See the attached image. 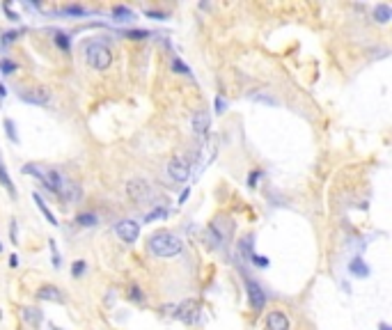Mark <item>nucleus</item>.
<instances>
[{
  "mask_svg": "<svg viewBox=\"0 0 392 330\" xmlns=\"http://www.w3.org/2000/svg\"><path fill=\"white\" fill-rule=\"evenodd\" d=\"M227 106H229V103L225 101L223 96H215V112H225V110H227Z\"/></svg>",
  "mask_w": 392,
  "mask_h": 330,
  "instance_id": "31",
  "label": "nucleus"
},
{
  "mask_svg": "<svg viewBox=\"0 0 392 330\" xmlns=\"http://www.w3.org/2000/svg\"><path fill=\"white\" fill-rule=\"evenodd\" d=\"M186 198H188V190H184V193H181V198H179V204H184V202H186Z\"/></svg>",
  "mask_w": 392,
  "mask_h": 330,
  "instance_id": "35",
  "label": "nucleus"
},
{
  "mask_svg": "<svg viewBox=\"0 0 392 330\" xmlns=\"http://www.w3.org/2000/svg\"><path fill=\"white\" fill-rule=\"evenodd\" d=\"M168 174L172 177L174 181L184 184V181H188V177H190V163L186 159H181V156H174V159L168 163Z\"/></svg>",
  "mask_w": 392,
  "mask_h": 330,
  "instance_id": "5",
  "label": "nucleus"
},
{
  "mask_svg": "<svg viewBox=\"0 0 392 330\" xmlns=\"http://www.w3.org/2000/svg\"><path fill=\"white\" fill-rule=\"evenodd\" d=\"M374 18L379 23H388L390 18H392V7H390V5H385V3L376 5V7H374Z\"/></svg>",
  "mask_w": 392,
  "mask_h": 330,
  "instance_id": "14",
  "label": "nucleus"
},
{
  "mask_svg": "<svg viewBox=\"0 0 392 330\" xmlns=\"http://www.w3.org/2000/svg\"><path fill=\"white\" fill-rule=\"evenodd\" d=\"M62 14H76V16H83V14H87V9L81 7V5H71V7L62 9Z\"/></svg>",
  "mask_w": 392,
  "mask_h": 330,
  "instance_id": "25",
  "label": "nucleus"
},
{
  "mask_svg": "<svg viewBox=\"0 0 392 330\" xmlns=\"http://www.w3.org/2000/svg\"><path fill=\"white\" fill-rule=\"evenodd\" d=\"M32 198H35V202H37V206H39V211H42V213L46 216V220H48V223H51V225H57L55 216L51 213V209H48V206H46V202L42 200V195H37V193H35V195H32Z\"/></svg>",
  "mask_w": 392,
  "mask_h": 330,
  "instance_id": "18",
  "label": "nucleus"
},
{
  "mask_svg": "<svg viewBox=\"0 0 392 330\" xmlns=\"http://www.w3.org/2000/svg\"><path fill=\"white\" fill-rule=\"evenodd\" d=\"M126 193H129V198L135 202V204L145 206V204H156L154 198V188H151V184H147L145 179H131L129 184H126Z\"/></svg>",
  "mask_w": 392,
  "mask_h": 330,
  "instance_id": "3",
  "label": "nucleus"
},
{
  "mask_svg": "<svg viewBox=\"0 0 392 330\" xmlns=\"http://www.w3.org/2000/svg\"><path fill=\"white\" fill-rule=\"evenodd\" d=\"M0 250H3V245H0Z\"/></svg>",
  "mask_w": 392,
  "mask_h": 330,
  "instance_id": "38",
  "label": "nucleus"
},
{
  "mask_svg": "<svg viewBox=\"0 0 392 330\" xmlns=\"http://www.w3.org/2000/svg\"><path fill=\"white\" fill-rule=\"evenodd\" d=\"M131 298L138 300V303L143 300V294H140V289H138V287H131Z\"/></svg>",
  "mask_w": 392,
  "mask_h": 330,
  "instance_id": "33",
  "label": "nucleus"
},
{
  "mask_svg": "<svg viewBox=\"0 0 392 330\" xmlns=\"http://www.w3.org/2000/svg\"><path fill=\"white\" fill-rule=\"evenodd\" d=\"M248 259H250V262H254L257 266H268V259H266V257H262V255H254V253H252Z\"/></svg>",
  "mask_w": 392,
  "mask_h": 330,
  "instance_id": "30",
  "label": "nucleus"
},
{
  "mask_svg": "<svg viewBox=\"0 0 392 330\" xmlns=\"http://www.w3.org/2000/svg\"><path fill=\"white\" fill-rule=\"evenodd\" d=\"M37 298L51 300V303H65V294H62L55 284H42V287L37 289Z\"/></svg>",
  "mask_w": 392,
  "mask_h": 330,
  "instance_id": "12",
  "label": "nucleus"
},
{
  "mask_svg": "<svg viewBox=\"0 0 392 330\" xmlns=\"http://www.w3.org/2000/svg\"><path fill=\"white\" fill-rule=\"evenodd\" d=\"M55 44L62 48V51H69V46H71L69 34H67V32H55Z\"/></svg>",
  "mask_w": 392,
  "mask_h": 330,
  "instance_id": "21",
  "label": "nucleus"
},
{
  "mask_svg": "<svg viewBox=\"0 0 392 330\" xmlns=\"http://www.w3.org/2000/svg\"><path fill=\"white\" fill-rule=\"evenodd\" d=\"M147 16L149 18H156V21H165V18H168V14H163V12H154V9H147Z\"/></svg>",
  "mask_w": 392,
  "mask_h": 330,
  "instance_id": "29",
  "label": "nucleus"
},
{
  "mask_svg": "<svg viewBox=\"0 0 392 330\" xmlns=\"http://www.w3.org/2000/svg\"><path fill=\"white\" fill-rule=\"evenodd\" d=\"M5 94H7V92H5V87L0 85V96H5Z\"/></svg>",
  "mask_w": 392,
  "mask_h": 330,
  "instance_id": "37",
  "label": "nucleus"
},
{
  "mask_svg": "<svg viewBox=\"0 0 392 330\" xmlns=\"http://www.w3.org/2000/svg\"><path fill=\"white\" fill-rule=\"evenodd\" d=\"M12 71H16V62L0 60V73H3V76H7V73H12Z\"/></svg>",
  "mask_w": 392,
  "mask_h": 330,
  "instance_id": "23",
  "label": "nucleus"
},
{
  "mask_svg": "<svg viewBox=\"0 0 392 330\" xmlns=\"http://www.w3.org/2000/svg\"><path fill=\"white\" fill-rule=\"evenodd\" d=\"M381 330H390V326L388 323H381Z\"/></svg>",
  "mask_w": 392,
  "mask_h": 330,
  "instance_id": "36",
  "label": "nucleus"
},
{
  "mask_svg": "<svg viewBox=\"0 0 392 330\" xmlns=\"http://www.w3.org/2000/svg\"><path fill=\"white\" fill-rule=\"evenodd\" d=\"M0 184L5 186V188L9 190V195L12 198H16V190H14V184H12V177L7 174V170H5V163H3V159H0Z\"/></svg>",
  "mask_w": 392,
  "mask_h": 330,
  "instance_id": "16",
  "label": "nucleus"
},
{
  "mask_svg": "<svg viewBox=\"0 0 392 330\" xmlns=\"http://www.w3.org/2000/svg\"><path fill=\"white\" fill-rule=\"evenodd\" d=\"M16 37H18V32H5V34H3V44L7 46V44H12Z\"/></svg>",
  "mask_w": 392,
  "mask_h": 330,
  "instance_id": "32",
  "label": "nucleus"
},
{
  "mask_svg": "<svg viewBox=\"0 0 392 330\" xmlns=\"http://www.w3.org/2000/svg\"><path fill=\"white\" fill-rule=\"evenodd\" d=\"M5 133L9 135L12 142H18V135H16V129H14V122L12 120H5Z\"/></svg>",
  "mask_w": 392,
  "mask_h": 330,
  "instance_id": "24",
  "label": "nucleus"
},
{
  "mask_svg": "<svg viewBox=\"0 0 392 330\" xmlns=\"http://www.w3.org/2000/svg\"><path fill=\"white\" fill-rule=\"evenodd\" d=\"M124 37H129V39H145V37H149V32H147V30H126Z\"/></svg>",
  "mask_w": 392,
  "mask_h": 330,
  "instance_id": "27",
  "label": "nucleus"
},
{
  "mask_svg": "<svg viewBox=\"0 0 392 330\" xmlns=\"http://www.w3.org/2000/svg\"><path fill=\"white\" fill-rule=\"evenodd\" d=\"M112 18H115V21H131V18H133V12H131L129 7H124V5H117V7L112 9Z\"/></svg>",
  "mask_w": 392,
  "mask_h": 330,
  "instance_id": "17",
  "label": "nucleus"
},
{
  "mask_svg": "<svg viewBox=\"0 0 392 330\" xmlns=\"http://www.w3.org/2000/svg\"><path fill=\"white\" fill-rule=\"evenodd\" d=\"M266 330H289V319L285 312L273 309L266 314Z\"/></svg>",
  "mask_w": 392,
  "mask_h": 330,
  "instance_id": "11",
  "label": "nucleus"
},
{
  "mask_svg": "<svg viewBox=\"0 0 392 330\" xmlns=\"http://www.w3.org/2000/svg\"><path fill=\"white\" fill-rule=\"evenodd\" d=\"M48 245H51V253H53V266H60V253H57V248H55V241H48Z\"/></svg>",
  "mask_w": 392,
  "mask_h": 330,
  "instance_id": "28",
  "label": "nucleus"
},
{
  "mask_svg": "<svg viewBox=\"0 0 392 330\" xmlns=\"http://www.w3.org/2000/svg\"><path fill=\"white\" fill-rule=\"evenodd\" d=\"M85 62L96 71H104L112 65V51L99 39H92L85 44Z\"/></svg>",
  "mask_w": 392,
  "mask_h": 330,
  "instance_id": "2",
  "label": "nucleus"
},
{
  "mask_svg": "<svg viewBox=\"0 0 392 330\" xmlns=\"http://www.w3.org/2000/svg\"><path fill=\"white\" fill-rule=\"evenodd\" d=\"M76 223L81 225V227H94V225L99 223V218H96L94 213H81L76 218Z\"/></svg>",
  "mask_w": 392,
  "mask_h": 330,
  "instance_id": "19",
  "label": "nucleus"
},
{
  "mask_svg": "<svg viewBox=\"0 0 392 330\" xmlns=\"http://www.w3.org/2000/svg\"><path fill=\"white\" fill-rule=\"evenodd\" d=\"M190 126H193L195 135H207L209 126H211V115L207 110H195L193 117H190Z\"/></svg>",
  "mask_w": 392,
  "mask_h": 330,
  "instance_id": "10",
  "label": "nucleus"
},
{
  "mask_svg": "<svg viewBox=\"0 0 392 330\" xmlns=\"http://www.w3.org/2000/svg\"><path fill=\"white\" fill-rule=\"evenodd\" d=\"M349 270H351V273H354V275H358V278H367V275H369V266H367L365 262H362L360 257L351 259Z\"/></svg>",
  "mask_w": 392,
  "mask_h": 330,
  "instance_id": "15",
  "label": "nucleus"
},
{
  "mask_svg": "<svg viewBox=\"0 0 392 330\" xmlns=\"http://www.w3.org/2000/svg\"><path fill=\"white\" fill-rule=\"evenodd\" d=\"M257 177H259V172H252V174H250V186H254V181H257Z\"/></svg>",
  "mask_w": 392,
  "mask_h": 330,
  "instance_id": "34",
  "label": "nucleus"
},
{
  "mask_svg": "<svg viewBox=\"0 0 392 330\" xmlns=\"http://www.w3.org/2000/svg\"><path fill=\"white\" fill-rule=\"evenodd\" d=\"M168 216V211L163 209V206H159V209H154L151 213H147V218H145V223H154L156 218H165Z\"/></svg>",
  "mask_w": 392,
  "mask_h": 330,
  "instance_id": "22",
  "label": "nucleus"
},
{
  "mask_svg": "<svg viewBox=\"0 0 392 330\" xmlns=\"http://www.w3.org/2000/svg\"><path fill=\"white\" fill-rule=\"evenodd\" d=\"M83 273H85V262H83V259H81V262H73L71 264V275H73V278H81Z\"/></svg>",
  "mask_w": 392,
  "mask_h": 330,
  "instance_id": "26",
  "label": "nucleus"
},
{
  "mask_svg": "<svg viewBox=\"0 0 392 330\" xmlns=\"http://www.w3.org/2000/svg\"><path fill=\"white\" fill-rule=\"evenodd\" d=\"M149 250L156 257L168 259V257H177L184 250V243L174 234H170V231H156V234L149 236Z\"/></svg>",
  "mask_w": 392,
  "mask_h": 330,
  "instance_id": "1",
  "label": "nucleus"
},
{
  "mask_svg": "<svg viewBox=\"0 0 392 330\" xmlns=\"http://www.w3.org/2000/svg\"><path fill=\"white\" fill-rule=\"evenodd\" d=\"M170 67H172V71H174V73H181V76H190V69L186 67L177 55H172V60H170Z\"/></svg>",
  "mask_w": 392,
  "mask_h": 330,
  "instance_id": "20",
  "label": "nucleus"
},
{
  "mask_svg": "<svg viewBox=\"0 0 392 330\" xmlns=\"http://www.w3.org/2000/svg\"><path fill=\"white\" fill-rule=\"evenodd\" d=\"M115 231L124 243H135L138 236H140V227H138L135 220H120V223L115 225Z\"/></svg>",
  "mask_w": 392,
  "mask_h": 330,
  "instance_id": "6",
  "label": "nucleus"
},
{
  "mask_svg": "<svg viewBox=\"0 0 392 330\" xmlns=\"http://www.w3.org/2000/svg\"><path fill=\"white\" fill-rule=\"evenodd\" d=\"M23 321L30 323L32 328H39L44 321V312H39L37 307H23Z\"/></svg>",
  "mask_w": 392,
  "mask_h": 330,
  "instance_id": "13",
  "label": "nucleus"
},
{
  "mask_svg": "<svg viewBox=\"0 0 392 330\" xmlns=\"http://www.w3.org/2000/svg\"><path fill=\"white\" fill-rule=\"evenodd\" d=\"M246 292H248V303H250V309L252 312H262L264 305H266V294L264 289L259 287L254 280H246Z\"/></svg>",
  "mask_w": 392,
  "mask_h": 330,
  "instance_id": "4",
  "label": "nucleus"
},
{
  "mask_svg": "<svg viewBox=\"0 0 392 330\" xmlns=\"http://www.w3.org/2000/svg\"><path fill=\"white\" fill-rule=\"evenodd\" d=\"M18 99L26 103H35V106H46L51 101V94L44 87H28V90L18 92Z\"/></svg>",
  "mask_w": 392,
  "mask_h": 330,
  "instance_id": "8",
  "label": "nucleus"
},
{
  "mask_svg": "<svg viewBox=\"0 0 392 330\" xmlns=\"http://www.w3.org/2000/svg\"><path fill=\"white\" fill-rule=\"evenodd\" d=\"M57 195H60L67 204H76V202H81V198H83V190H81V186H78L76 181L65 179L62 181V186H60V190H57Z\"/></svg>",
  "mask_w": 392,
  "mask_h": 330,
  "instance_id": "9",
  "label": "nucleus"
},
{
  "mask_svg": "<svg viewBox=\"0 0 392 330\" xmlns=\"http://www.w3.org/2000/svg\"><path fill=\"white\" fill-rule=\"evenodd\" d=\"M198 314H200V303H198L195 298H188V300H184L181 305H177V312H174V317L181 319L184 323H195Z\"/></svg>",
  "mask_w": 392,
  "mask_h": 330,
  "instance_id": "7",
  "label": "nucleus"
}]
</instances>
